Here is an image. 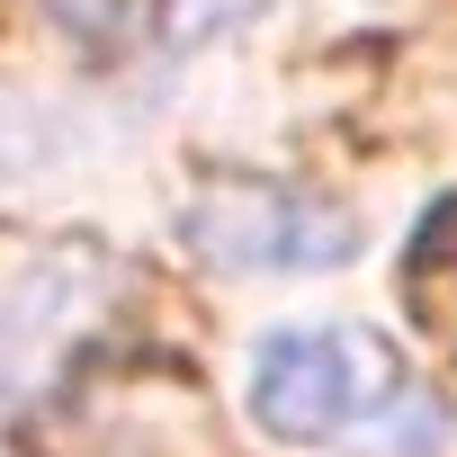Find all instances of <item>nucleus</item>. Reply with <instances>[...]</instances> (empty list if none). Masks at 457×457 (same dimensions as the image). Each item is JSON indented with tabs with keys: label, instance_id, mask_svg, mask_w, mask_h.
Instances as JSON below:
<instances>
[{
	"label": "nucleus",
	"instance_id": "f257e3e1",
	"mask_svg": "<svg viewBox=\"0 0 457 457\" xmlns=\"http://www.w3.org/2000/svg\"><path fill=\"white\" fill-rule=\"evenodd\" d=\"M403 368L386 350V332H359V323H305V332H270L252 350V421L287 448H323L359 421H377L395 403Z\"/></svg>",
	"mask_w": 457,
	"mask_h": 457
},
{
	"label": "nucleus",
	"instance_id": "f03ea898",
	"mask_svg": "<svg viewBox=\"0 0 457 457\" xmlns=\"http://www.w3.org/2000/svg\"><path fill=\"white\" fill-rule=\"evenodd\" d=\"M188 243L215 270H341L359 252V224L323 197L278 188V179H234V188L197 197Z\"/></svg>",
	"mask_w": 457,
	"mask_h": 457
},
{
	"label": "nucleus",
	"instance_id": "7ed1b4c3",
	"mask_svg": "<svg viewBox=\"0 0 457 457\" xmlns=\"http://www.w3.org/2000/svg\"><path fill=\"white\" fill-rule=\"evenodd\" d=\"M46 10H54L63 28H81L90 46H108V37L126 28V0H46Z\"/></svg>",
	"mask_w": 457,
	"mask_h": 457
}]
</instances>
